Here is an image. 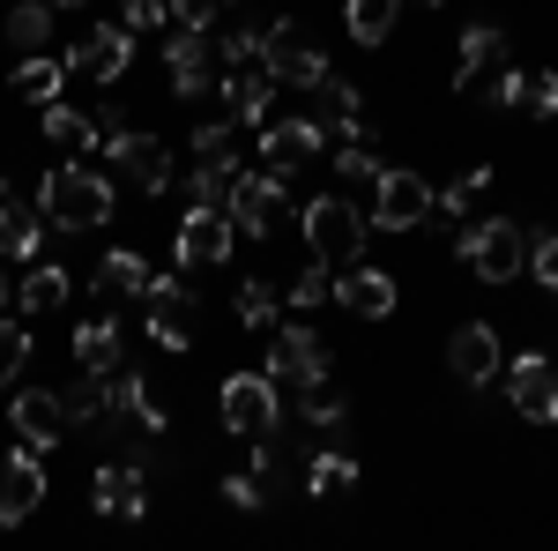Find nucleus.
<instances>
[{
    "label": "nucleus",
    "instance_id": "21",
    "mask_svg": "<svg viewBox=\"0 0 558 551\" xmlns=\"http://www.w3.org/2000/svg\"><path fill=\"white\" fill-rule=\"evenodd\" d=\"M499 68H507V31L499 23H470L454 38V89H476L484 75H499Z\"/></svg>",
    "mask_w": 558,
    "mask_h": 551
},
{
    "label": "nucleus",
    "instance_id": "41",
    "mask_svg": "<svg viewBox=\"0 0 558 551\" xmlns=\"http://www.w3.org/2000/svg\"><path fill=\"white\" fill-rule=\"evenodd\" d=\"M223 500H231V507H239V514H260V507H276V492L260 484L254 469H246V477L231 469V477H223Z\"/></svg>",
    "mask_w": 558,
    "mask_h": 551
},
{
    "label": "nucleus",
    "instance_id": "48",
    "mask_svg": "<svg viewBox=\"0 0 558 551\" xmlns=\"http://www.w3.org/2000/svg\"><path fill=\"white\" fill-rule=\"evenodd\" d=\"M425 8H439V0H425Z\"/></svg>",
    "mask_w": 558,
    "mask_h": 551
},
{
    "label": "nucleus",
    "instance_id": "31",
    "mask_svg": "<svg viewBox=\"0 0 558 551\" xmlns=\"http://www.w3.org/2000/svg\"><path fill=\"white\" fill-rule=\"evenodd\" d=\"M60 83H68V60H23L8 75V97H31V105H60Z\"/></svg>",
    "mask_w": 558,
    "mask_h": 551
},
{
    "label": "nucleus",
    "instance_id": "18",
    "mask_svg": "<svg viewBox=\"0 0 558 551\" xmlns=\"http://www.w3.org/2000/svg\"><path fill=\"white\" fill-rule=\"evenodd\" d=\"M447 366H454V381H462V387L499 381V373H507L499 328H492V321H470V328H454V336H447Z\"/></svg>",
    "mask_w": 558,
    "mask_h": 551
},
{
    "label": "nucleus",
    "instance_id": "17",
    "mask_svg": "<svg viewBox=\"0 0 558 551\" xmlns=\"http://www.w3.org/2000/svg\"><path fill=\"white\" fill-rule=\"evenodd\" d=\"M8 424H15V440L23 447H60L68 440V410H60V387H23V395H8Z\"/></svg>",
    "mask_w": 558,
    "mask_h": 551
},
{
    "label": "nucleus",
    "instance_id": "12",
    "mask_svg": "<svg viewBox=\"0 0 558 551\" xmlns=\"http://www.w3.org/2000/svg\"><path fill=\"white\" fill-rule=\"evenodd\" d=\"M254 149H260V171L291 179L299 165H313V157H328V128H320V120H268Z\"/></svg>",
    "mask_w": 558,
    "mask_h": 551
},
{
    "label": "nucleus",
    "instance_id": "36",
    "mask_svg": "<svg viewBox=\"0 0 558 551\" xmlns=\"http://www.w3.org/2000/svg\"><path fill=\"white\" fill-rule=\"evenodd\" d=\"M395 15H402V0H343V31L357 45H380L395 31Z\"/></svg>",
    "mask_w": 558,
    "mask_h": 551
},
{
    "label": "nucleus",
    "instance_id": "34",
    "mask_svg": "<svg viewBox=\"0 0 558 551\" xmlns=\"http://www.w3.org/2000/svg\"><path fill=\"white\" fill-rule=\"evenodd\" d=\"M60 410H68V432L105 424V373H75V381L60 387Z\"/></svg>",
    "mask_w": 558,
    "mask_h": 551
},
{
    "label": "nucleus",
    "instance_id": "14",
    "mask_svg": "<svg viewBox=\"0 0 558 551\" xmlns=\"http://www.w3.org/2000/svg\"><path fill=\"white\" fill-rule=\"evenodd\" d=\"M142 313H149V343H157V350H186V343H194V298H186L179 276H149Z\"/></svg>",
    "mask_w": 558,
    "mask_h": 551
},
{
    "label": "nucleus",
    "instance_id": "46",
    "mask_svg": "<svg viewBox=\"0 0 558 551\" xmlns=\"http://www.w3.org/2000/svg\"><path fill=\"white\" fill-rule=\"evenodd\" d=\"M45 8H83V0H45Z\"/></svg>",
    "mask_w": 558,
    "mask_h": 551
},
{
    "label": "nucleus",
    "instance_id": "11",
    "mask_svg": "<svg viewBox=\"0 0 558 551\" xmlns=\"http://www.w3.org/2000/svg\"><path fill=\"white\" fill-rule=\"evenodd\" d=\"M283 187H291V179H276V171H239V179H231V194H223V216H231V231H246V239H268V224L283 216Z\"/></svg>",
    "mask_w": 558,
    "mask_h": 551
},
{
    "label": "nucleus",
    "instance_id": "2",
    "mask_svg": "<svg viewBox=\"0 0 558 551\" xmlns=\"http://www.w3.org/2000/svg\"><path fill=\"white\" fill-rule=\"evenodd\" d=\"M299 224H305L313 261H328V268H350V261H365V247H373V216L357 209L350 194H313L299 209Z\"/></svg>",
    "mask_w": 558,
    "mask_h": 551
},
{
    "label": "nucleus",
    "instance_id": "13",
    "mask_svg": "<svg viewBox=\"0 0 558 551\" xmlns=\"http://www.w3.org/2000/svg\"><path fill=\"white\" fill-rule=\"evenodd\" d=\"M128 68H134V31H120V23L83 31L75 52H68V75H83V83H120Z\"/></svg>",
    "mask_w": 558,
    "mask_h": 551
},
{
    "label": "nucleus",
    "instance_id": "8",
    "mask_svg": "<svg viewBox=\"0 0 558 551\" xmlns=\"http://www.w3.org/2000/svg\"><path fill=\"white\" fill-rule=\"evenodd\" d=\"M89 500H97V514H112V522H142L149 514V463L105 455L97 477H89Z\"/></svg>",
    "mask_w": 558,
    "mask_h": 551
},
{
    "label": "nucleus",
    "instance_id": "19",
    "mask_svg": "<svg viewBox=\"0 0 558 551\" xmlns=\"http://www.w3.org/2000/svg\"><path fill=\"white\" fill-rule=\"evenodd\" d=\"M336 306H350L357 321H387V313L402 306V291H395V276H387V268H373V261H350L343 276H336Z\"/></svg>",
    "mask_w": 558,
    "mask_h": 551
},
{
    "label": "nucleus",
    "instance_id": "26",
    "mask_svg": "<svg viewBox=\"0 0 558 551\" xmlns=\"http://www.w3.org/2000/svg\"><path fill=\"white\" fill-rule=\"evenodd\" d=\"M223 97H231V120L239 128H268V105H276V83H268V68H246V75H231L223 68Z\"/></svg>",
    "mask_w": 558,
    "mask_h": 551
},
{
    "label": "nucleus",
    "instance_id": "23",
    "mask_svg": "<svg viewBox=\"0 0 558 551\" xmlns=\"http://www.w3.org/2000/svg\"><path fill=\"white\" fill-rule=\"evenodd\" d=\"M38 247H45L38 202H15V187L0 179V254H8V261H38Z\"/></svg>",
    "mask_w": 558,
    "mask_h": 551
},
{
    "label": "nucleus",
    "instance_id": "33",
    "mask_svg": "<svg viewBox=\"0 0 558 551\" xmlns=\"http://www.w3.org/2000/svg\"><path fill=\"white\" fill-rule=\"evenodd\" d=\"M239 321H246L254 336L283 328V291H276L268 276H246V284H239Z\"/></svg>",
    "mask_w": 558,
    "mask_h": 551
},
{
    "label": "nucleus",
    "instance_id": "47",
    "mask_svg": "<svg viewBox=\"0 0 558 551\" xmlns=\"http://www.w3.org/2000/svg\"><path fill=\"white\" fill-rule=\"evenodd\" d=\"M0 291H8V276H0Z\"/></svg>",
    "mask_w": 558,
    "mask_h": 551
},
{
    "label": "nucleus",
    "instance_id": "27",
    "mask_svg": "<svg viewBox=\"0 0 558 551\" xmlns=\"http://www.w3.org/2000/svg\"><path fill=\"white\" fill-rule=\"evenodd\" d=\"M23 313H31V321H45V313H60V306H68V298H75V276H68V268H60V261H31V276H23Z\"/></svg>",
    "mask_w": 558,
    "mask_h": 551
},
{
    "label": "nucleus",
    "instance_id": "3",
    "mask_svg": "<svg viewBox=\"0 0 558 551\" xmlns=\"http://www.w3.org/2000/svg\"><path fill=\"white\" fill-rule=\"evenodd\" d=\"M454 254L476 268V284H514L521 268H529V231H521L514 216H484V224H462L454 231Z\"/></svg>",
    "mask_w": 558,
    "mask_h": 551
},
{
    "label": "nucleus",
    "instance_id": "7",
    "mask_svg": "<svg viewBox=\"0 0 558 551\" xmlns=\"http://www.w3.org/2000/svg\"><path fill=\"white\" fill-rule=\"evenodd\" d=\"M507 403L529 424H558V358H544V350L507 358Z\"/></svg>",
    "mask_w": 558,
    "mask_h": 551
},
{
    "label": "nucleus",
    "instance_id": "16",
    "mask_svg": "<svg viewBox=\"0 0 558 551\" xmlns=\"http://www.w3.org/2000/svg\"><path fill=\"white\" fill-rule=\"evenodd\" d=\"M38 500H45V463H38V447H8L0 455V529H15L23 514H38Z\"/></svg>",
    "mask_w": 558,
    "mask_h": 551
},
{
    "label": "nucleus",
    "instance_id": "22",
    "mask_svg": "<svg viewBox=\"0 0 558 551\" xmlns=\"http://www.w3.org/2000/svg\"><path fill=\"white\" fill-rule=\"evenodd\" d=\"M492 194V165H470V171H454L439 194H432V209H425V224H439V231H462L470 224V209Z\"/></svg>",
    "mask_w": 558,
    "mask_h": 551
},
{
    "label": "nucleus",
    "instance_id": "28",
    "mask_svg": "<svg viewBox=\"0 0 558 551\" xmlns=\"http://www.w3.org/2000/svg\"><path fill=\"white\" fill-rule=\"evenodd\" d=\"M75 366H83V373H120V366H128V358H120V321H112V313H97V321L75 328Z\"/></svg>",
    "mask_w": 558,
    "mask_h": 551
},
{
    "label": "nucleus",
    "instance_id": "30",
    "mask_svg": "<svg viewBox=\"0 0 558 551\" xmlns=\"http://www.w3.org/2000/svg\"><path fill=\"white\" fill-rule=\"evenodd\" d=\"M52 23H60V8H45V0H15L0 31H8V45H23V52L38 60V45L52 38Z\"/></svg>",
    "mask_w": 558,
    "mask_h": 551
},
{
    "label": "nucleus",
    "instance_id": "32",
    "mask_svg": "<svg viewBox=\"0 0 558 551\" xmlns=\"http://www.w3.org/2000/svg\"><path fill=\"white\" fill-rule=\"evenodd\" d=\"M336 171H343V179H380L387 171V149H380V134L365 128V120L343 128V157H336Z\"/></svg>",
    "mask_w": 558,
    "mask_h": 551
},
{
    "label": "nucleus",
    "instance_id": "42",
    "mask_svg": "<svg viewBox=\"0 0 558 551\" xmlns=\"http://www.w3.org/2000/svg\"><path fill=\"white\" fill-rule=\"evenodd\" d=\"M165 23H172V0H120V31H134V38L165 31Z\"/></svg>",
    "mask_w": 558,
    "mask_h": 551
},
{
    "label": "nucleus",
    "instance_id": "40",
    "mask_svg": "<svg viewBox=\"0 0 558 551\" xmlns=\"http://www.w3.org/2000/svg\"><path fill=\"white\" fill-rule=\"evenodd\" d=\"M23 366H31V336H23V321H0V387H15Z\"/></svg>",
    "mask_w": 558,
    "mask_h": 551
},
{
    "label": "nucleus",
    "instance_id": "35",
    "mask_svg": "<svg viewBox=\"0 0 558 551\" xmlns=\"http://www.w3.org/2000/svg\"><path fill=\"white\" fill-rule=\"evenodd\" d=\"M350 484H357V455H343V447H320V455L305 463V492H313V500L350 492Z\"/></svg>",
    "mask_w": 558,
    "mask_h": 551
},
{
    "label": "nucleus",
    "instance_id": "6",
    "mask_svg": "<svg viewBox=\"0 0 558 551\" xmlns=\"http://www.w3.org/2000/svg\"><path fill=\"white\" fill-rule=\"evenodd\" d=\"M268 381L276 387H320L328 381V343H320V328H305V321L268 328Z\"/></svg>",
    "mask_w": 558,
    "mask_h": 551
},
{
    "label": "nucleus",
    "instance_id": "45",
    "mask_svg": "<svg viewBox=\"0 0 558 551\" xmlns=\"http://www.w3.org/2000/svg\"><path fill=\"white\" fill-rule=\"evenodd\" d=\"M521 75H529V68H514V60H507V68L492 75V97H484V105H499V112H521Z\"/></svg>",
    "mask_w": 558,
    "mask_h": 551
},
{
    "label": "nucleus",
    "instance_id": "15",
    "mask_svg": "<svg viewBox=\"0 0 558 551\" xmlns=\"http://www.w3.org/2000/svg\"><path fill=\"white\" fill-rule=\"evenodd\" d=\"M231 247H239V231H231V216L223 209H186L172 231V254L179 268H216V261H231Z\"/></svg>",
    "mask_w": 558,
    "mask_h": 551
},
{
    "label": "nucleus",
    "instance_id": "43",
    "mask_svg": "<svg viewBox=\"0 0 558 551\" xmlns=\"http://www.w3.org/2000/svg\"><path fill=\"white\" fill-rule=\"evenodd\" d=\"M231 15V0H172V23L179 31H216Z\"/></svg>",
    "mask_w": 558,
    "mask_h": 551
},
{
    "label": "nucleus",
    "instance_id": "20",
    "mask_svg": "<svg viewBox=\"0 0 558 551\" xmlns=\"http://www.w3.org/2000/svg\"><path fill=\"white\" fill-rule=\"evenodd\" d=\"M209 60H216V38H209V31H179V23H172V38H165V75H172L179 97H202V89L216 83Z\"/></svg>",
    "mask_w": 558,
    "mask_h": 551
},
{
    "label": "nucleus",
    "instance_id": "1",
    "mask_svg": "<svg viewBox=\"0 0 558 551\" xmlns=\"http://www.w3.org/2000/svg\"><path fill=\"white\" fill-rule=\"evenodd\" d=\"M38 216L60 224V231H97L112 216V179L89 165H52L38 179Z\"/></svg>",
    "mask_w": 558,
    "mask_h": 551
},
{
    "label": "nucleus",
    "instance_id": "25",
    "mask_svg": "<svg viewBox=\"0 0 558 551\" xmlns=\"http://www.w3.org/2000/svg\"><path fill=\"white\" fill-rule=\"evenodd\" d=\"M45 142H52L60 157H89V149H105V128H97V112H75V105H45Z\"/></svg>",
    "mask_w": 558,
    "mask_h": 551
},
{
    "label": "nucleus",
    "instance_id": "29",
    "mask_svg": "<svg viewBox=\"0 0 558 551\" xmlns=\"http://www.w3.org/2000/svg\"><path fill=\"white\" fill-rule=\"evenodd\" d=\"M149 291V261L128 254V247H112V254L97 261V298L105 306H120V298H142Z\"/></svg>",
    "mask_w": 558,
    "mask_h": 551
},
{
    "label": "nucleus",
    "instance_id": "9",
    "mask_svg": "<svg viewBox=\"0 0 558 551\" xmlns=\"http://www.w3.org/2000/svg\"><path fill=\"white\" fill-rule=\"evenodd\" d=\"M105 157H112V171L128 179L134 194H165V187H172V149H165L157 134L120 128L112 142H105Z\"/></svg>",
    "mask_w": 558,
    "mask_h": 551
},
{
    "label": "nucleus",
    "instance_id": "44",
    "mask_svg": "<svg viewBox=\"0 0 558 551\" xmlns=\"http://www.w3.org/2000/svg\"><path fill=\"white\" fill-rule=\"evenodd\" d=\"M529 268H536V284L558 298V231H544V239H529Z\"/></svg>",
    "mask_w": 558,
    "mask_h": 551
},
{
    "label": "nucleus",
    "instance_id": "4",
    "mask_svg": "<svg viewBox=\"0 0 558 551\" xmlns=\"http://www.w3.org/2000/svg\"><path fill=\"white\" fill-rule=\"evenodd\" d=\"M260 68H268V83H276V89H320V83H328V52L305 38L299 15L260 23Z\"/></svg>",
    "mask_w": 558,
    "mask_h": 551
},
{
    "label": "nucleus",
    "instance_id": "5",
    "mask_svg": "<svg viewBox=\"0 0 558 551\" xmlns=\"http://www.w3.org/2000/svg\"><path fill=\"white\" fill-rule=\"evenodd\" d=\"M216 410H223V424H231L239 440H276V424H283V387L268 381V373H231V381L216 387Z\"/></svg>",
    "mask_w": 558,
    "mask_h": 551
},
{
    "label": "nucleus",
    "instance_id": "10",
    "mask_svg": "<svg viewBox=\"0 0 558 551\" xmlns=\"http://www.w3.org/2000/svg\"><path fill=\"white\" fill-rule=\"evenodd\" d=\"M432 209V187L417 179V171H402V165H387L380 179H373V231H417Z\"/></svg>",
    "mask_w": 558,
    "mask_h": 551
},
{
    "label": "nucleus",
    "instance_id": "38",
    "mask_svg": "<svg viewBox=\"0 0 558 551\" xmlns=\"http://www.w3.org/2000/svg\"><path fill=\"white\" fill-rule=\"evenodd\" d=\"M299 418L320 424V432H328V424H343V395H336L328 381H320V387H299Z\"/></svg>",
    "mask_w": 558,
    "mask_h": 551
},
{
    "label": "nucleus",
    "instance_id": "37",
    "mask_svg": "<svg viewBox=\"0 0 558 551\" xmlns=\"http://www.w3.org/2000/svg\"><path fill=\"white\" fill-rule=\"evenodd\" d=\"M291 313H313V306H320V298H336V268H328V261H305L299 276H291Z\"/></svg>",
    "mask_w": 558,
    "mask_h": 551
},
{
    "label": "nucleus",
    "instance_id": "39",
    "mask_svg": "<svg viewBox=\"0 0 558 551\" xmlns=\"http://www.w3.org/2000/svg\"><path fill=\"white\" fill-rule=\"evenodd\" d=\"M521 105L544 112V120H558V68H529V75H521Z\"/></svg>",
    "mask_w": 558,
    "mask_h": 551
},
{
    "label": "nucleus",
    "instance_id": "24",
    "mask_svg": "<svg viewBox=\"0 0 558 551\" xmlns=\"http://www.w3.org/2000/svg\"><path fill=\"white\" fill-rule=\"evenodd\" d=\"M239 157H246V128H239V120L194 128V171H223V179H231V171H246Z\"/></svg>",
    "mask_w": 558,
    "mask_h": 551
}]
</instances>
